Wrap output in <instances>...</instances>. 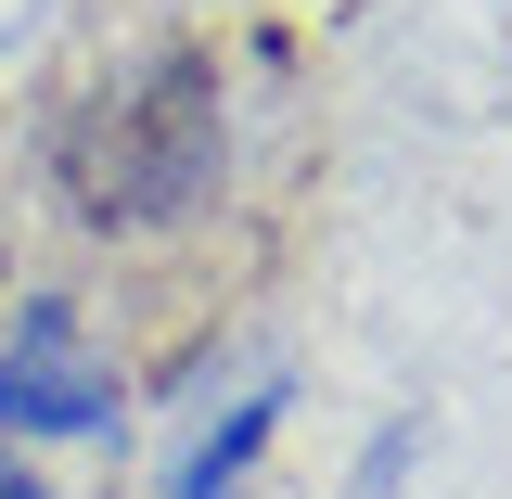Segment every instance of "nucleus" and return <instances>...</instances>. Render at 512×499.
Listing matches in <instances>:
<instances>
[{
    "instance_id": "f03ea898",
    "label": "nucleus",
    "mask_w": 512,
    "mask_h": 499,
    "mask_svg": "<svg viewBox=\"0 0 512 499\" xmlns=\"http://www.w3.org/2000/svg\"><path fill=\"white\" fill-rule=\"evenodd\" d=\"M141 384H128V346L90 320V295L64 282H26L0 308V448L52 461V448H116Z\"/></svg>"
},
{
    "instance_id": "7ed1b4c3",
    "label": "nucleus",
    "mask_w": 512,
    "mask_h": 499,
    "mask_svg": "<svg viewBox=\"0 0 512 499\" xmlns=\"http://www.w3.org/2000/svg\"><path fill=\"white\" fill-rule=\"evenodd\" d=\"M282 423H295V372H244V384L180 436V461H167V487H154V499H244L256 474H269Z\"/></svg>"
},
{
    "instance_id": "f257e3e1",
    "label": "nucleus",
    "mask_w": 512,
    "mask_h": 499,
    "mask_svg": "<svg viewBox=\"0 0 512 499\" xmlns=\"http://www.w3.org/2000/svg\"><path fill=\"white\" fill-rule=\"evenodd\" d=\"M39 192L103 256L192 244L231 205V64L205 39H154V52L90 64L39 128Z\"/></svg>"
},
{
    "instance_id": "20e7f679",
    "label": "nucleus",
    "mask_w": 512,
    "mask_h": 499,
    "mask_svg": "<svg viewBox=\"0 0 512 499\" xmlns=\"http://www.w3.org/2000/svg\"><path fill=\"white\" fill-rule=\"evenodd\" d=\"M0 499H52V487H39V461H26V448H0Z\"/></svg>"
}]
</instances>
